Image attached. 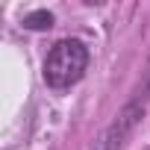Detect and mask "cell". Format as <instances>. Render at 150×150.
Returning a JSON list of instances; mask_svg holds the SVG:
<instances>
[{
    "mask_svg": "<svg viewBox=\"0 0 150 150\" xmlns=\"http://www.w3.org/2000/svg\"><path fill=\"white\" fill-rule=\"evenodd\" d=\"M86 65H88L86 44L74 41V38H65L44 59V83L50 88H68L86 74Z\"/></svg>",
    "mask_w": 150,
    "mask_h": 150,
    "instance_id": "6da1fadb",
    "label": "cell"
},
{
    "mask_svg": "<svg viewBox=\"0 0 150 150\" xmlns=\"http://www.w3.org/2000/svg\"><path fill=\"white\" fill-rule=\"evenodd\" d=\"M24 27H27V30H50V27H53V15L44 12V9L30 12V15L24 18Z\"/></svg>",
    "mask_w": 150,
    "mask_h": 150,
    "instance_id": "7a4b0ae2",
    "label": "cell"
}]
</instances>
